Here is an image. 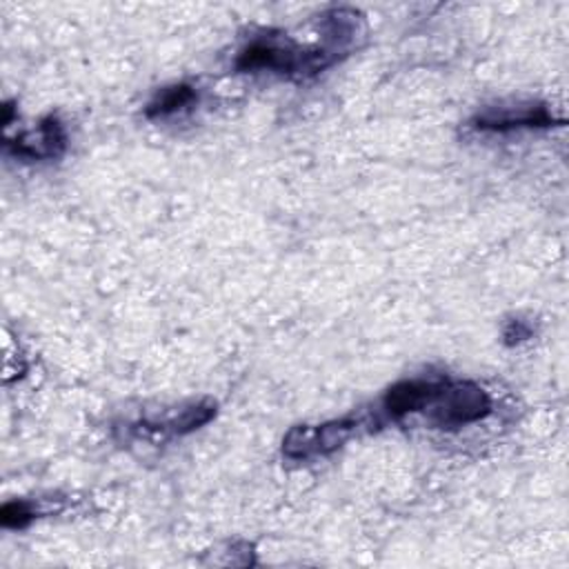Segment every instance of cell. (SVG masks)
I'll return each mask as SVG.
<instances>
[{
  "mask_svg": "<svg viewBox=\"0 0 569 569\" xmlns=\"http://www.w3.org/2000/svg\"><path fill=\"white\" fill-rule=\"evenodd\" d=\"M429 420L440 429H458L478 422L491 411V398L473 382H445L438 398L427 407Z\"/></svg>",
  "mask_w": 569,
  "mask_h": 569,
  "instance_id": "6da1fadb",
  "label": "cell"
},
{
  "mask_svg": "<svg viewBox=\"0 0 569 569\" xmlns=\"http://www.w3.org/2000/svg\"><path fill=\"white\" fill-rule=\"evenodd\" d=\"M360 418H340L325 425H296L282 440V453L293 460L311 456H325L340 449L351 436H356Z\"/></svg>",
  "mask_w": 569,
  "mask_h": 569,
  "instance_id": "7a4b0ae2",
  "label": "cell"
},
{
  "mask_svg": "<svg viewBox=\"0 0 569 569\" xmlns=\"http://www.w3.org/2000/svg\"><path fill=\"white\" fill-rule=\"evenodd\" d=\"M556 120L542 104H518V107H491L471 118V127L478 131H513V129H545L553 127Z\"/></svg>",
  "mask_w": 569,
  "mask_h": 569,
  "instance_id": "3957f363",
  "label": "cell"
},
{
  "mask_svg": "<svg viewBox=\"0 0 569 569\" xmlns=\"http://www.w3.org/2000/svg\"><path fill=\"white\" fill-rule=\"evenodd\" d=\"M7 149L20 158L29 160H40V158H56L64 151L67 147V133L64 127L56 116H47L40 124L38 131L33 133H22L4 142Z\"/></svg>",
  "mask_w": 569,
  "mask_h": 569,
  "instance_id": "277c9868",
  "label": "cell"
},
{
  "mask_svg": "<svg viewBox=\"0 0 569 569\" xmlns=\"http://www.w3.org/2000/svg\"><path fill=\"white\" fill-rule=\"evenodd\" d=\"M445 382L447 380H425V378L396 382L393 387L387 389V393L382 398V407L393 418H400V416L413 413V411H427V407L442 391Z\"/></svg>",
  "mask_w": 569,
  "mask_h": 569,
  "instance_id": "5b68a950",
  "label": "cell"
},
{
  "mask_svg": "<svg viewBox=\"0 0 569 569\" xmlns=\"http://www.w3.org/2000/svg\"><path fill=\"white\" fill-rule=\"evenodd\" d=\"M216 416V402L204 398V400H198V402H191L187 405L184 409L176 411L173 416L164 418L162 422H147L149 429H167L169 433H189V431H196L200 429L202 425H207L211 418Z\"/></svg>",
  "mask_w": 569,
  "mask_h": 569,
  "instance_id": "8992f818",
  "label": "cell"
},
{
  "mask_svg": "<svg viewBox=\"0 0 569 569\" xmlns=\"http://www.w3.org/2000/svg\"><path fill=\"white\" fill-rule=\"evenodd\" d=\"M193 100H196V89L191 84H184V82L171 84L153 96V100L144 109V116L147 118H164V116H171V113L180 111L182 107L191 104Z\"/></svg>",
  "mask_w": 569,
  "mask_h": 569,
  "instance_id": "52a82bcc",
  "label": "cell"
},
{
  "mask_svg": "<svg viewBox=\"0 0 569 569\" xmlns=\"http://www.w3.org/2000/svg\"><path fill=\"white\" fill-rule=\"evenodd\" d=\"M38 516V509L27 500H11L4 502L0 509V522L9 529H22Z\"/></svg>",
  "mask_w": 569,
  "mask_h": 569,
  "instance_id": "ba28073f",
  "label": "cell"
},
{
  "mask_svg": "<svg viewBox=\"0 0 569 569\" xmlns=\"http://www.w3.org/2000/svg\"><path fill=\"white\" fill-rule=\"evenodd\" d=\"M502 336H505V342H507V345H518V342H522L525 338L531 336V329H529L522 320H509V322L505 325Z\"/></svg>",
  "mask_w": 569,
  "mask_h": 569,
  "instance_id": "9c48e42d",
  "label": "cell"
}]
</instances>
